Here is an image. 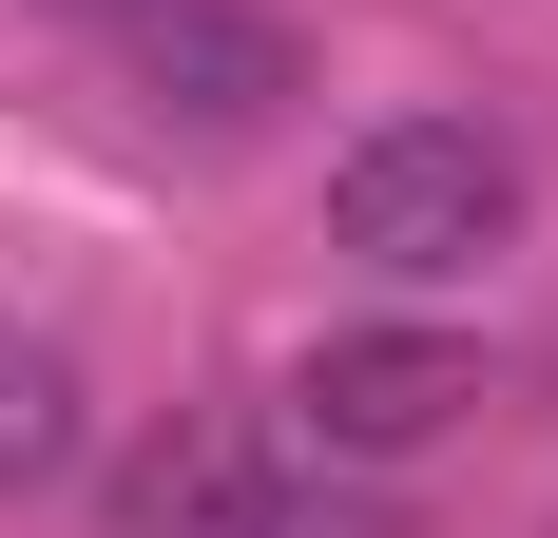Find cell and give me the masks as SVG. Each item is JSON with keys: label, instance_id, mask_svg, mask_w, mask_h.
I'll return each mask as SVG.
<instances>
[{"label": "cell", "instance_id": "cell-5", "mask_svg": "<svg viewBox=\"0 0 558 538\" xmlns=\"http://www.w3.org/2000/svg\"><path fill=\"white\" fill-rule=\"evenodd\" d=\"M231 538H386V519H366V500H308V481H251Z\"/></svg>", "mask_w": 558, "mask_h": 538}, {"label": "cell", "instance_id": "cell-6", "mask_svg": "<svg viewBox=\"0 0 558 538\" xmlns=\"http://www.w3.org/2000/svg\"><path fill=\"white\" fill-rule=\"evenodd\" d=\"M77 20H116V0H77Z\"/></svg>", "mask_w": 558, "mask_h": 538}, {"label": "cell", "instance_id": "cell-1", "mask_svg": "<svg viewBox=\"0 0 558 538\" xmlns=\"http://www.w3.org/2000/svg\"><path fill=\"white\" fill-rule=\"evenodd\" d=\"M328 250L366 289H482L520 250V155L482 115H366L328 155Z\"/></svg>", "mask_w": 558, "mask_h": 538}, {"label": "cell", "instance_id": "cell-2", "mask_svg": "<svg viewBox=\"0 0 558 538\" xmlns=\"http://www.w3.org/2000/svg\"><path fill=\"white\" fill-rule=\"evenodd\" d=\"M97 39H116V77H135L155 135H270V115L308 97L289 20H251V0H116Z\"/></svg>", "mask_w": 558, "mask_h": 538}, {"label": "cell", "instance_id": "cell-3", "mask_svg": "<svg viewBox=\"0 0 558 538\" xmlns=\"http://www.w3.org/2000/svg\"><path fill=\"white\" fill-rule=\"evenodd\" d=\"M462 404H482V346L462 327H328L289 366V442L308 462H424Z\"/></svg>", "mask_w": 558, "mask_h": 538}, {"label": "cell", "instance_id": "cell-4", "mask_svg": "<svg viewBox=\"0 0 558 538\" xmlns=\"http://www.w3.org/2000/svg\"><path fill=\"white\" fill-rule=\"evenodd\" d=\"M97 462V366L58 327H0V500H58Z\"/></svg>", "mask_w": 558, "mask_h": 538}]
</instances>
